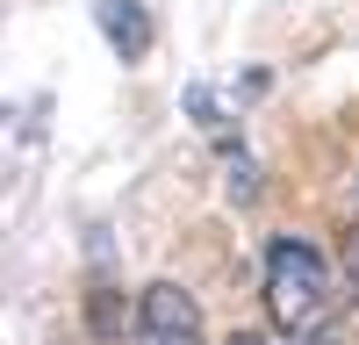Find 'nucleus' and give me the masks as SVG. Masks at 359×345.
<instances>
[{"label":"nucleus","instance_id":"nucleus-7","mask_svg":"<svg viewBox=\"0 0 359 345\" xmlns=\"http://www.w3.org/2000/svg\"><path fill=\"white\" fill-rule=\"evenodd\" d=\"M294 345H352L345 331H309V338H294Z\"/></svg>","mask_w":359,"mask_h":345},{"label":"nucleus","instance_id":"nucleus-3","mask_svg":"<svg viewBox=\"0 0 359 345\" xmlns=\"http://www.w3.org/2000/svg\"><path fill=\"white\" fill-rule=\"evenodd\" d=\"M94 22H101V36L123 65L151 58V15H144V0H94Z\"/></svg>","mask_w":359,"mask_h":345},{"label":"nucleus","instance_id":"nucleus-4","mask_svg":"<svg viewBox=\"0 0 359 345\" xmlns=\"http://www.w3.org/2000/svg\"><path fill=\"white\" fill-rule=\"evenodd\" d=\"M123 324H130V302L115 280H94L86 288V331H94L101 345H123Z\"/></svg>","mask_w":359,"mask_h":345},{"label":"nucleus","instance_id":"nucleus-5","mask_svg":"<svg viewBox=\"0 0 359 345\" xmlns=\"http://www.w3.org/2000/svg\"><path fill=\"white\" fill-rule=\"evenodd\" d=\"M187 108H194V123H201V130H223V115H216V94H208V86H187Z\"/></svg>","mask_w":359,"mask_h":345},{"label":"nucleus","instance_id":"nucleus-6","mask_svg":"<svg viewBox=\"0 0 359 345\" xmlns=\"http://www.w3.org/2000/svg\"><path fill=\"white\" fill-rule=\"evenodd\" d=\"M230 194H237V201H252V194H259V180H252V165H245V158L230 165Z\"/></svg>","mask_w":359,"mask_h":345},{"label":"nucleus","instance_id":"nucleus-2","mask_svg":"<svg viewBox=\"0 0 359 345\" xmlns=\"http://www.w3.org/2000/svg\"><path fill=\"white\" fill-rule=\"evenodd\" d=\"M137 331L144 338H187V331H201V302L180 280H151L137 302Z\"/></svg>","mask_w":359,"mask_h":345},{"label":"nucleus","instance_id":"nucleus-1","mask_svg":"<svg viewBox=\"0 0 359 345\" xmlns=\"http://www.w3.org/2000/svg\"><path fill=\"white\" fill-rule=\"evenodd\" d=\"M323 302H331V259L309 238H273L266 245V316H273L280 331L309 338Z\"/></svg>","mask_w":359,"mask_h":345},{"label":"nucleus","instance_id":"nucleus-8","mask_svg":"<svg viewBox=\"0 0 359 345\" xmlns=\"http://www.w3.org/2000/svg\"><path fill=\"white\" fill-rule=\"evenodd\" d=\"M144 345H201V331H187V338H144Z\"/></svg>","mask_w":359,"mask_h":345}]
</instances>
